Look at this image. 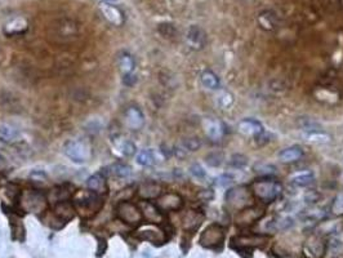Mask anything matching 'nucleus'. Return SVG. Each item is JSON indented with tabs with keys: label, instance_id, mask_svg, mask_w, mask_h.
Instances as JSON below:
<instances>
[{
	"label": "nucleus",
	"instance_id": "1",
	"mask_svg": "<svg viewBox=\"0 0 343 258\" xmlns=\"http://www.w3.org/2000/svg\"><path fill=\"white\" fill-rule=\"evenodd\" d=\"M102 205H103V201L101 196L91 190L88 191L82 190L74 195V207L83 217H91L96 214L102 208Z\"/></svg>",
	"mask_w": 343,
	"mask_h": 258
},
{
	"label": "nucleus",
	"instance_id": "2",
	"mask_svg": "<svg viewBox=\"0 0 343 258\" xmlns=\"http://www.w3.org/2000/svg\"><path fill=\"white\" fill-rule=\"evenodd\" d=\"M250 189H252L253 194L265 203H272V201L280 198L281 192H283V186H281L280 182L272 178L254 181Z\"/></svg>",
	"mask_w": 343,
	"mask_h": 258
},
{
	"label": "nucleus",
	"instance_id": "3",
	"mask_svg": "<svg viewBox=\"0 0 343 258\" xmlns=\"http://www.w3.org/2000/svg\"><path fill=\"white\" fill-rule=\"evenodd\" d=\"M63 151L71 162L76 164L87 163L92 157L91 146L82 140H70L63 147Z\"/></svg>",
	"mask_w": 343,
	"mask_h": 258
},
{
	"label": "nucleus",
	"instance_id": "4",
	"mask_svg": "<svg viewBox=\"0 0 343 258\" xmlns=\"http://www.w3.org/2000/svg\"><path fill=\"white\" fill-rule=\"evenodd\" d=\"M47 198L36 190H25L19 195V204L25 212L40 213L47 208Z\"/></svg>",
	"mask_w": 343,
	"mask_h": 258
},
{
	"label": "nucleus",
	"instance_id": "5",
	"mask_svg": "<svg viewBox=\"0 0 343 258\" xmlns=\"http://www.w3.org/2000/svg\"><path fill=\"white\" fill-rule=\"evenodd\" d=\"M116 216L121 222L129 226H138L142 223L143 214L142 211L138 208L136 204L129 203V201H120L116 207Z\"/></svg>",
	"mask_w": 343,
	"mask_h": 258
},
{
	"label": "nucleus",
	"instance_id": "6",
	"mask_svg": "<svg viewBox=\"0 0 343 258\" xmlns=\"http://www.w3.org/2000/svg\"><path fill=\"white\" fill-rule=\"evenodd\" d=\"M225 240V231L220 225H210L200 236V244L205 248H216Z\"/></svg>",
	"mask_w": 343,
	"mask_h": 258
},
{
	"label": "nucleus",
	"instance_id": "7",
	"mask_svg": "<svg viewBox=\"0 0 343 258\" xmlns=\"http://www.w3.org/2000/svg\"><path fill=\"white\" fill-rule=\"evenodd\" d=\"M182 204H183V201H182V198L178 194L169 192V194H164L163 196H159L156 205L159 207L162 212H173L178 211L182 207Z\"/></svg>",
	"mask_w": 343,
	"mask_h": 258
},
{
	"label": "nucleus",
	"instance_id": "8",
	"mask_svg": "<svg viewBox=\"0 0 343 258\" xmlns=\"http://www.w3.org/2000/svg\"><path fill=\"white\" fill-rule=\"evenodd\" d=\"M239 132L248 137H259L263 135V125L255 119H244L238 124Z\"/></svg>",
	"mask_w": 343,
	"mask_h": 258
},
{
	"label": "nucleus",
	"instance_id": "9",
	"mask_svg": "<svg viewBox=\"0 0 343 258\" xmlns=\"http://www.w3.org/2000/svg\"><path fill=\"white\" fill-rule=\"evenodd\" d=\"M204 132H205L206 137L210 138L214 142H218V141L222 140L225 129H223L222 123L220 120L209 118L204 120Z\"/></svg>",
	"mask_w": 343,
	"mask_h": 258
},
{
	"label": "nucleus",
	"instance_id": "10",
	"mask_svg": "<svg viewBox=\"0 0 343 258\" xmlns=\"http://www.w3.org/2000/svg\"><path fill=\"white\" fill-rule=\"evenodd\" d=\"M305 253L308 258H320L325 253V244L318 236H312L306 242Z\"/></svg>",
	"mask_w": 343,
	"mask_h": 258
},
{
	"label": "nucleus",
	"instance_id": "11",
	"mask_svg": "<svg viewBox=\"0 0 343 258\" xmlns=\"http://www.w3.org/2000/svg\"><path fill=\"white\" fill-rule=\"evenodd\" d=\"M141 211H142L143 218H146L148 222L160 223L163 221V213L159 209V207L150 203L148 200L143 201V203L141 204Z\"/></svg>",
	"mask_w": 343,
	"mask_h": 258
},
{
	"label": "nucleus",
	"instance_id": "12",
	"mask_svg": "<svg viewBox=\"0 0 343 258\" xmlns=\"http://www.w3.org/2000/svg\"><path fill=\"white\" fill-rule=\"evenodd\" d=\"M75 212L76 209H75L74 204L69 203L67 200L58 201L57 205L55 207V216L62 222H67L69 220H71L75 216Z\"/></svg>",
	"mask_w": 343,
	"mask_h": 258
},
{
	"label": "nucleus",
	"instance_id": "13",
	"mask_svg": "<svg viewBox=\"0 0 343 258\" xmlns=\"http://www.w3.org/2000/svg\"><path fill=\"white\" fill-rule=\"evenodd\" d=\"M162 186L156 182H146L138 189V195L145 200H152L162 195Z\"/></svg>",
	"mask_w": 343,
	"mask_h": 258
},
{
	"label": "nucleus",
	"instance_id": "14",
	"mask_svg": "<svg viewBox=\"0 0 343 258\" xmlns=\"http://www.w3.org/2000/svg\"><path fill=\"white\" fill-rule=\"evenodd\" d=\"M125 121L126 125L129 126L130 129L137 131V129L142 128L143 123H145V118H143V114L140 109H137V107H129L125 111Z\"/></svg>",
	"mask_w": 343,
	"mask_h": 258
},
{
	"label": "nucleus",
	"instance_id": "15",
	"mask_svg": "<svg viewBox=\"0 0 343 258\" xmlns=\"http://www.w3.org/2000/svg\"><path fill=\"white\" fill-rule=\"evenodd\" d=\"M226 200L232 207H242L247 201H249V195H248V191H245L243 187L242 189H232L227 192Z\"/></svg>",
	"mask_w": 343,
	"mask_h": 258
},
{
	"label": "nucleus",
	"instance_id": "16",
	"mask_svg": "<svg viewBox=\"0 0 343 258\" xmlns=\"http://www.w3.org/2000/svg\"><path fill=\"white\" fill-rule=\"evenodd\" d=\"M303 157V150L299 146H289L279 152V159L283 163H294Z\"/></svg>",
	"mask_w": 343,
	"mask_h": 258
},
{
	"label": "nucleus",
	"instance_id": "17",
	"mask_svg": "<svg viewBox=\"0 0 343 258\" xmlns=\"http://www.w3.org/2000/svg\"><path fill=\"white\" fill-rule=\"evenodd\" d=\"M187 41H189L192 48L200 49L205 44V34H204L201 29L192 26L189 30V34H187Z\"/></svg>",
	"mask_w": 343,
	"mask_h": 258
},
{
	"label": "nucleus",
	"instance_id": "18",
	"mask_svg": "<svg viewBox=\"0 0 343 258\" xmlns=\"http://www.w3.org/2000/svg\"><path fill=\"white\" fill-rule=\"evenodd\" d=\"M87 186H88V189L91 190V191L96 192L98 195H102V194H106L107 192L106 179H104V177L99 173H96L93 174V176L89 177L88 181H87Z\"/></svg>",
	"mask_w": 343,
	"mask_h": 258
},
{
	"label": "nucleus",
	"instance_id": "19",
	"mask_svg": "<svg viewBox=\"0 0 343 258\" xmlns=\"http://www.w3.org/2000/svg\"><path fill=\"white\" fill-rule=\"evenodd\" d=\"M313 179H315V174H313L312 170H305V172L294 173L289 179V182L296 187H305L308 186Z\"/></svg>",
	"mask_w": 343,
	"mask_h": 258
},
{
	"label": "nucleus",
	"instance_id": "20",
	"mask_svg": "<svg viewBox=\"0 0 343 258\" xmlns=\"http://www.w3.org/2000/svg\"><path fill=\"white\" fill-rule=\"evenodd\" d=\"M18 138L17 129L7 123L0 124V141L4 143H13Z\"/></svg>",
	"mask_w": 343,
	"mask_h": 258
},
{
	"label": "nucleus",
	"instance_id": "21",
	"mask_svg": "<svg viewBox=\"0 0 343 258\" xmlns=\"http://www.w3.org/2000/svg\"><path fill=\"white\" fill-rule=\"evenodd\" d=\"M200 82L204 88L210 89V91L220 88V79H218V76L213 71H209V70H206V71H204L201 74Z\"/></svg>",
	"mask_w": 343,
	"mask_h": 258
},
{
	"label": "nucleus",
	"instance_id": "22",
	"mask_svg": "<svg viewBox=\"0 0 343 258\" xmlns=\"http://www.w3.org/2000/svg\"><path fill=\"white\" fill-rule=\"evenodd\" d=\"M157 162V154L154 150H142L137 155V163L142 167H151Z\"/></svg>",
	"mask_w": 343,
	"mask_h": 258
},
{
	"label": "nucleus",
	"instance_id": "23",
	"mask_svg": "<svg viewBox=\"0 0 343 258\" xmlns=\"http://www.w3.org/2000/svg\"><path fill=\"white\" fill-rule=\"evenodd\" d=\"M201 221H203V216L199 214L195 211H189L183 217V227L184 228H196L198 226H200Z\"/></svg>",
	"mask_w": 343,
	"mask_h": 258
},
{
	"label": "nucleus",
	"instance_id": "24",
	"mask_svg": "<svg viewBox=\"0 0 343 258\" xmlns=\"http://www.w3.org/2000/svg\"><path fill=\"white\" fill-rule=\"evenodd\" d=\"M262 216V211L259 209H248V211H243V213L240 214L239 218H238V222L239 225H249V223L255 222Z\"/></svg>",
	"mask_w": 343,
	"mask_h": 258
},
{
	"label": "nucleus",
	"instance_id": "25",
	"mask_svg": "<svg viewBox=\"0 0 343 258\" xmlns=\"http://www.w3.org/2000/svg\"><path fill=\"white\" fill-rule=\"evenodd\" d=\"M141 239L145 240H150L152 243H163L165 240V236L163 234V231L157 230V228H148V230L141 231L138 234Z\"/></svg>",
	"mask_w": 343,
	"mask_h": 258
},
{
	"label": "nucleus",
	"instance_id": "26",
	"mask_svg": "<svg viewBox=\"0 0 343 258\" xmlns=\"http://www.w3.org/2000/svg\"><path fill=\"white\" fill-rule=\"evenodd\" d=\"M200 146L201 142L198 140V138H187V140H184L183 142L178 146L177 152H181V155H187L190 154V152L196 151Z\"/></svg>",
	"mask_w": 343,
	"mask_h": 258
},
{
	"label": "nucleus",
	"instance_id": "27",
	"mask_svg": "<svg viewBox=\"0 0 343 258\" xmlns=\"http://www.w3.org/2000/svg\"><path fill=\"white\" fill-rule=\"evenodd\" d=\"M102 12H103L104 17H106L110 22L115 23V25H120L121 23V13L118 8L113 6H109V4H103L101 7Z\"/></svg>",
	"mask_w": 343,
	"mask_h": 258
},
{
	"label": "nucleus",
	"instance_id": "28",
	"mask_svg": "<svg viewBox=\"0 0 343 258\" xmlns=\"http://www.w3.org/2000/svg\"><path fill=\"white\" fill-rule=\"evenodd\" d=\"M306 138L310 142H329L330 136L325 132H321L319 129H307V133H306Z\"/></svg>",
	"mask_w": 343,
	"mask_h": 258
},
{
	"label": "nucleus",
	"instance_id": "29",
	"mask_svg": "<svg viewBox=\"0 0 343 258\" xmlns=\"http://www.w3.org/2000/svg\"><path fill=\"white\" fill-rule=\"evenodd\" d=\"M111 173L114 176L119 177V178H126V177H129L130 173H132V168L129 165L123 164V163H116V164L111 165Z\"/></svg>",
	"mask_w": 343,
	"mask_h": 258
},
{
	"label": "nucleus",
	"instance_id": "30",
	"mask_svg": "<svg viewBox=\"0 0 343 258\" xmlns=\"http://www.w3.org/2000/svg\"><path fill=\"white\" fill-rule=\"evenodd\" d=\"M118 150L120 151L121 155H124V157H133V155L136 154V151H137L135 143L130 142V141L128 140L120 141L118 145Z\"/></svg>",
	"mask_w": 343,
	"mask_h": 258
},
{
	"label": "nucleus",
	"instance_id": "31",
	"mask_svg": "<svg viewBox=\"0 0 343 258\" xmlns=\"http://www.w3.org/2000/svg\"><path fill=\"white\" fill-rule=\"evenodd\" d=\"M119 66L124 74H130L135 69V60L129 55H123L119 58Z\"/></svg>",
	"mask_w": 343,
	"mask_h": 258
},
{
	"label": "nucleus",
	"instance_id": "32",
	"mask_svg": "<svg viewBox=\"0 0 343 258\" xmlns=\"http://www.w3.org/2000/svg\"><path fill=\"white\" fill-rule=\"evenodd\" d=\"M330 211H332V213L334 214V216H337V217L343 216V191L338 192L337 195H335V198L333 199Z\"/></svg>",
	"mask_w": 343,
	"mask_h": 258
},
{
	"label": "nucleus",
	"instance_id": "33",
	"mask_svg": "<svg viewBox=\"0 0 343 258\" xmlns=\"http://www.w3.org/2000/svg\"><path fill=\"white\" fill-rule=\"evenodd\" d=\"M254 172H257L261 176H270V174L276 173V167L269 163H258V164L254 165Z\"/></svg>",
	"mask_w": 343,
	"mask_h": 258
},
{
	"label": "nucleus",
	"instance_id": "34",
	"mask_svg": "<svg viewBox=\"0 0 343 258\" xmlns=\"http://www.w3.org/2000/svg\"><path fill=\"white\" fill-rule=\"evenodd\" d=\"M190 173L195 177V178H199V179L205 177V170H204V168L201 167L199 163H195V164H192L191 167H190Z\"/></svg>",
	"mask_w": 343,
	"mask_h": 258
},
{
	"label": "nucleus",
	"instance_id": "35",
	"mask_svg": "<svg viewBox=\"0 0 343 258\" xmlns=\"http://www.w3.org/2000/svg\"><path fill=\"white\" fill-rule=\"evenodd\" d=\"M217 101L218 105H221L222 107H227L232 104V96L228 92H223L217 97Z\"/></svg>",
	"mask_w": 343,
	"mask_h": 258
},
{
	"label": "nucleus",
	"instance_id": "36",
	"mask_svg": "<svg viewBox=\"0 0 343 258\" xmlns=\"http://www.w3.org/2000/svg\"><path fill=\"white\" fill-rule=\"evenodd\" d=\"M21 23H23L22 19H16V21H13L12 23H9L8 25V33L9 34H19L22 33L23 30H25L26 28H18V25H21Z\"/></svg>",
	"mask_w": 343,
	"mask_h": 258
},
{
	"label": "nucleus",
	"instance_id": "37",
	"mask_svg": "<svg viewBox=\"0 0 343 258\" xmlns=\"http://www.w3.org/2000/svg\"><path fill=\"white\" fill-rule=\"evenodd\" d=\"M206 163L212 167H218L222 163V155L221 154H210L206 157Z\"/></svg>",
	"mask_w": 343,
	"mask_h": 258
},
{
	"label": "nucleus",
	"instance_id": "38",
	"mask_svg": "<svg viewBox=\"0 0 343 258\" xmlns=\"http://www.w3.org/2000/svg\"><path fill=\"white\" fill-rule=\"evenodd\" d=\"M230 164L235 168H243L245 164H247V159H245L243 155H235V157H232V159H231Z\"/></svg>",
	"mask_w": 343,
	"mask_h": 258
},
{
	"label": "nucleus",
	"instance_id": "39",
	"mask_svg": "<svg viewBox=\"0 0 343 258\" xmlns=\"http://www.w3.org/2000/svg\"><path fill=\"white\" fill-rule=\"evenodd\" d=\"M233 182V177L230 176V174H222L217 178V184L220 186H227V185L232 184Z\"/></svg>",
	"mask_w": 343,
	"mask_h": 258
},
{
	"label": "nucleus",
	"instance_id": "40",
	"mask_svg": "<svg viewBox=\"0 0 343 258\" xmlns=\"http://www.w3.org/2000/svg\"><path fill=\"white\" fill-rule=\"evenodd\" d=\"M123 82L125 85H129V87H132V85H135L136 82H137V78H136V75H133L132 72H130V74L124 75Z\"/></svg>",
	"mask_w": 343,
	"mask_h": 258
},
{
	"label": "nucleus",
	"instance_id": "41",
	"mask_svg": "<svg viewBox=\"0 0 343 258\" xmlns=\"http://www.w3.org/2000/svg\"><path fill=\"white\" fill-rule=\"evenodd\" d=\"M7 167H8V164H7V160L4 159L2 155H0V172H4V170L7 169Z\"/></svg>",
	"mask_w": 343,
	"mask_h": 258
},
{
	"label": "nucleus",
	"instance_id": "42",
	"mask_svg": "<svg viewBox=\"0 0 343 258\" xmlns=\"http://www.w3.org/2000/svg\"><path fill=\"white\" fill-rule=\"evenodd\" d=\"M107 2H115V0H107Z\"/></svg>",
	"mask_w": 343,
	"mask_h": 258
}]
</instances>
